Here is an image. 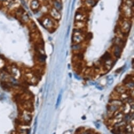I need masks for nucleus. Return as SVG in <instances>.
Masks as SVG:
<instances>
[{
  "instance_id": "1",
  "label": "nucleus",
  "mask_w": 134,
  "mask_h": 134,
  "mask_svg": "<svg viewBox=\"0 0 134 134\" xmlns=\"http://www.w3.org/2000/svg\"><path fill=\"white\" fill-rule=\"evenodd\" d=\"M32 112L23 109L20 115V120L23 124L30 125L32 121Z\"/></svg>"
},
{
  "instance_id": "2",
  "label": "nucleus",
  "mask_w": 134,
  "mask_h": 134,
  "mask_svg": "<svg viewBox=\"0 0 134 134\" xmlns=\"http://www.w3.org/2000/svg\"><path fill=\"white\" fill-rule=\"evenodd\" d=\"M30 131V125L25 124H18V133L23 134H28Z\"/></svg>"
},
{
  "instance_id": "3",
  "label": "nucleus",
  "mask_w": 134,
  "mask_h": 134,
  "mask_svg": "<svg viewBox=\"0 0 134 134\" xmlns=\"http://www.w3.org/2000/svg\"><path fill=\"white\" fill-rule=\"evenodd\" d=\"M121 107L114 105H110L108 104L107 106V114L109 117H112V115L115 112L119 111L120 110Z\"/></svg>"
},
{
  "instance_id": "4",
  "label": "nucleus",
  "mask_w": 134,
  "mask_h": 134,
  "mask_svg": "<svg viewBox=\"0 0 134 134\" xmlns=\"http://www.w3.org/2000/svg\"><path fill=\"white\" fill-rule=\"evenodd\" d=\"M128 89H127L124 85H120L117 86V87H116L115 88L114 91L117 92V94L121 95L125 93Z\"/></svg>"
},
{
  "instance_id": "5",
  "label": "nucleus",
  "mask_w": 134,
  "mask_h": 134,
  "mask_svg": "<svg viewBox=\"0 0 134 134\" xmlns=\"http://www.w3.org/2000/svg\"><path fill=\"white\" fill-rule=\"evenodd\" d=\"M123 104L124 102L121 99H110L108 101V104L116 105V106H118L119 107H121L123 105Z\"/></svg>"
},
{
  "instance_id": "6",
  "label": "nucleus",
  "mask_w": 134,
  "mask_h": 134,
  "mask_svg": "<svg viewBox=\"0 0 134 134\" xmlns=\"http://www.w3.org/2000/svg\"><path fill=\"white\" fill-rule=\"evenodd\" d=\"M51 14L52 17L56 20H59L61 18V14L59 11H57L55 8H53L51 10Z\"/></svg>"
},
{
  "instance_id": "7",
  "label": "nucleus",
  "mask_w": 134,
  "mask_h": 134,
  "mask_svg": "<svg viewBox=\"0 0 134 134\" xmlns=\"http://www.w3.org/2000/svg\"><path fill=\"white\" fill-rule=\"evenodd\" d=\"M43 22L44 25L47 29H49L53 27V22L52 20L49 18H47L44 20Z\"/></svg>"
},
{
  "instance_id": "8",
  "label": "nucleus",
  "mask_w": 134,
  "mask_h": 134,
  "mask_svg": "<svg viewBox=\"0 0 134 134\" xmlns=\"http://www.w3.org/2000/svg\"><path fill=\"white\" fill-rule=\"evenodd\" d=\"M121 54V49L120 47L118 45H116L114 47V54L116 58H119Z\"/></svg>"
},
{
  "instance_id": "9",
  "label": "nucleus",
  "mask_w": 134,
  "mask_h": 134,
  "mask_svg": "<svg viewBox=\"0 0 134 134\" xmlns=\"http://www.w3.org/2000/svg\"><path fill=\"white\" fill-rule=\"evenodd\" d=\"M111 54H110L109 52H106L103 56H102L101 60L102 61H103L104 62H107L111 60Z\"/></svg>"
},
{
  "instance_id": "10",
  "label": "nucleus",
  "mask_w": 134,
  "mask_h": 134,
  "mask_svg": "<svg viewBox=\"0 0 134 134\" xmlns=\"http://www.w3.org/2000/svg\"><path fill=\"white\" fill-rule=\"evenodd\" d=\"M11 72L12 73L13 76H14V78H18L20 77V72L18 70V69L15 68V67H13L12 68Z\"/></svg>"
},
{
  "instance_id": "11",
  "label": "nucleus",
  "mask_w": 134,
  "mask_h": 134,
  "mask_svg": "<svg viewBox=\"0 0 134 134\" xmlns=\"http://www.w3.org/2000/svg\"><path fill=\"white\" fill-rule=\"evenodd\" d=\"M53 5L54 6V8L57 11H61L62 9V5L61 2L59 1V0H54L53 2Z\"/></svg>"
},
{
  "instance_id": "12",
  "label": "nucleus",
  "mask_w": 134,
  "mask_h": 134,
  "mask_svg": "<svg viewBox=\"0 0 134 134\" xmlns=\"http://www.w3.org/2000/svg\"><path fill=\"white\" fill-rule=\"evenodd\" d=\"M83 39V38L80 34L74 35L73 37V41L76 43H78L79 42H81Z\"/></svg>"
},
{
  "instance_id": "13",
  "label": "nucleus",
  "mask_w": 134,
  "mask_h": 134,
  "mask_svg": "<svg viewBox=\"0 0 134 134\" xmlns=\"http://www.w3.org/2000/svg\"><path fill=\"white\" fill-rule=\"evenodd\" d=\"M31 6L32 9H36L39 6V2L37 0H33L31 3Z\"/></svg>"
},
{
  "instance_id": "14",
  "label": "nucleus",
  "mask_w": 134,
  "mask_h": 134,
  "mask_svg": "<svg viewBox=\"0 0 134 134\" xmlns=\"http://www.w3.org/2000/svg\"><path fill=\"white\" fill-rule=\"evenodd\" d=\"M45 59H46V57H45L44 54L40 53L39 54V57H38V60L41 63H43L45 61Z\"/></svg>"
},
{
  "instance_id": "15",
  "label": "nucleus",
  "mask_w": 134,
  "mask_h": 134,
  "mask_svg": "<svg viewBox=\"0 0 134 134\" xmlns=\"http://www.w3.org/2000/svg\"><path fill=\"white\" fill-rule=\"evenodd\" d=\"M85 3L88 6H93L95 4V0H86Z\"/></svg>"
},
{
  "instance_id": "16",
  "label": "nucleus",
  "mask_w": 134,
  "mask_h": 134,
  "mask_svg": "<svg viewBox=\"0 0 134 134\" xmlns=\"http://www.w3.org/2000/svg\"><path fill=\"white\" fill-rule=\"evenodd\" d=\"M114 82V79L111 76L108 77L107 78V83L109 85H112Z\"/></svg>"
},
{
  "instance_id": "17",
  "label": "nucleus",
  "mask_w": 134,
  "mask_h": 134,
  "mask_svg": "<svg viewBox=\"0 0 134 134\" xmlns=\"http://www.w3.org/2000/svg\"><path fill=\"white\" fill-rule=\"evenodd\" d=\"M62 99V94H60L59 95L58 98L57 99V102H56V108H57V107H58V106L59 105V104H60L61 100Z\"/></svg>"
},
{
  "instance_id": "18",
  "label": "nucleus",
  "mask_w": 134,
  "mask_h": 134,
  "mask_svg": "<svg viewBox=\"0 0 134 134\" xmlns=\"http://www.w3.org/2000/svg\"><path fill=\"white\" fill-rule=\"evenodd\" d=\"M81 48V45H80L78 43H76L75 45L73 46V49L74 50H79Z\"/></svg>"
},
{
  "instance_id": "19",
  "label": "nucleus",
  "mask_w": 134,
  "mask_h": 134,
  "mask_svg": "<svg viewBox=\"0 0 134 134\" xmlns=\"http://www.w3.org/2000/svg\"><path fill=\"white\" fill-rule=\"evenodd\" d=\"M72 133H73V130H69L65 131V132L64 133V134H72Z\"/></svg>"
},
{
  "instance_id": "20",
  "label": "nucleus",
  "mask_w": 134,
  "mask_h": 134,
  "mask_svg": "<svg viewBox=\"0 0 134 134\" xmlns=\"http://www.w3.org/2000/svg\"><path fill=\"white\" fill-rule=\"evenodd\" d=\"M100 134L99 133H95V134Z\"/></svg>"
},
{
  "instance_id": "21",
  "label": "nucleus",
  "mask_w": 134,
  "mask_h": 134,
  "mask_svg": "<svg viewBox=\"0 0 134 134\" xmlns=\"http://www.w3.org/2000/svg\"></svg>"
}]
</instances>
